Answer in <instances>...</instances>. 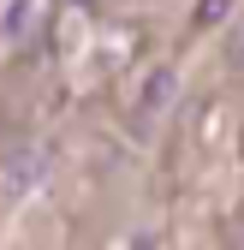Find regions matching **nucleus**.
<instances>
[{"label": "nucleus", "mask_w": 244, "mask_h": 250, "mask_svg": "<svg viewBox=\"0 0 244 250\" xmlns=\"http://www.w3.org/2000/svg\"><path fill=\"white\" fill-rule=\"evenodd\" d=\"M78 6H89V0H78Z\"/></svg>", "instance_id": "obj_3"}, {"label": "nucleus", "mask_w": 244, "mask_h": 250, "mask_svg": "<svg viewBox=\"0 0 244 250\" xmlns=\"http://www.w3.org/2000/svg\"><path fill=\"white\" fill-rule=\"evenodd\" d=\"M167 96H173V72H155V78L143 83V107H149V113H161Z\"/></svg>", "instance_id": "obj_1"}, {"label": "nucleus", "mask_w": 244, "mask_h": 250, "mask_svg": "<svg viewBox=\"0 0 244 250\" xmlns=\"http://www.w3.org/2000/svg\"><path fill=\"white\" fill-rule=\"evenodd\" d=\"M226 6H232V0H203L197 18H203V24H221V18H226Z\"/></svg>", "instance_id": "obj_2"}]
</instances>
